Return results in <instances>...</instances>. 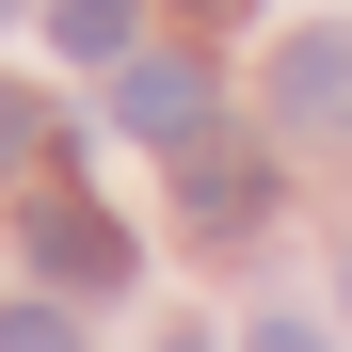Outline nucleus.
I'll return each mask as SVG.
<instances>
[{
    "instance_id": "nucleus-1",
    "label": "nucleus",
    "mask_w": 352,
    "mask_h": 352,
    "mask_svg": "<svg viewBox=\"0 0 352 352\" xmlns=\"http://www.w3.org/2000/svg\"><path fill=\"white\" fill-rule=\"evenodd\" d=\"M208 65H192V48H176V65H129V80H112V129H129V144H160V160H192L208 144Z\"/></svg>"
},
{
    "instance_id": "nucleus-2",
    "label": "nucleus",
    "mask_w": 352,
    "mask_h": 352,
    "mask_svg": "<svg viewBox=\"0 0 352 352\" xmlns=\"http://www.w3.org/2000/svg\"><path fill=\"white\" fill-rule=\"evenodd\" d=\"M32 272H65V288H129V224H112L96 192H32Z\"/></svg>"
},
{
    "instance_id": "nucleus-3",
    "label": "nucleus",
    "mask_w": 352,
    "mask_h": 352,
    "mask_svg": "<svg viewBox=\"0 0 352 352\" xmlns=\"http://www.w3.org/2000/svg\"><path fill=\"white\" fill-rule=\"evenodd\" d=\"M176 208H192V224H224V241H241V224L272 208V160H256V144H224V129H208L192 160H176Z\"/></svg>"
},
{
    "instance_id": "nucleus-4",
    "label": "nucleus",
    "mask_w": 352,
    "mask_h": 352,
    "mask_svg": "<svg viewBox=\"0 0 352 352\" xmlns=\"http://www.w3.org/2000/svg\"><path fill=\"white\" fill-rule=\"evenodd\" d=\"M272 112H288V129H352V32H288Z\"/></svg>"
},
{
    "instance_id": "nucleus-5",
    "label": "nucleus",
    "mask_w": 352,
    "mask_h": 352,
    "mask_svg": "<svg viewBox=\"0 0 352 352\" xmlns=\"http://www.w3.org/2000/svg\"><path fill=\"white\" fill-rule=\"evenodd\" d=\"M48 32H65L80 65H112V48H129V0H48Z\"/></svg>"
},
{
    "instance_id": "nucleus-6",
    "label": "nucleus",
    "mask_w": 352,
    "mask_h": 352,
    "mask_svg": "<svg viewBox=\"0 0 352 352\" xmlns=\"http://www.w3.org/2000/svg\"><path fill=\"white\" fill-rule=\"evenodd\" d=\"M32 160H48V112H32V96H0V176H32Z\"/></svg>"
},
{
    "instance_id": "nucleus-7",
    "label": "nucleus",
    "mask_w": 352,
    "mask_h": 352,
    "mask_svg": "<svg viewBox=\"0 0 352 352\" xmlns=\"http://www.w3.org/2000/svg\"><path fill=\"white\" fill-rule=\"evenodd\" d=\"M0 352H80V336H65V305H0Z\"/></svg>"
},
{
    "instance_id": "nucleus-8",
    "label": "nucleus",
    "mask_w": 352,
    "mask_h": 352,
    "mask_svg": "<svg viewBox=\"0 0 352 352\" xmlns=\"http://www.w3.org/2000/svg\"><path fill=\"white\" fill-rule=\"evenodd\" d=\"M256 352H320V336H305V320H272V336H256Z\"/></svg>"
},
{
    "instance_id": "nucleus-9",
    "label": "nucleus",
    "mask_w": 352,
    "mask_h": 352,
    "mask_svg": "<svg viewBox=\"0 0 352 352\" xmlns=\"http://www.w3.org/2000/svg\"><path fill=\"white\" fill-rule=\"evenodd\" d=\"M192 16H241V0H192Z\"/></svg>"
},
{
    "instance_id": "nucleus-10",
    "label": "nucleus",
    "mask_w": 352,
    "mask_h": 352,
    "mask_svg": "<svg viewBox=\"0 0 352 352\" xmlns=\"http://www.w3.org/2000/svg\"><path fill=\"white\" fill-rule=\"evenodd\" d=\"M176 352H208V336H176Z\"/></svg>"
}]
</instances>
